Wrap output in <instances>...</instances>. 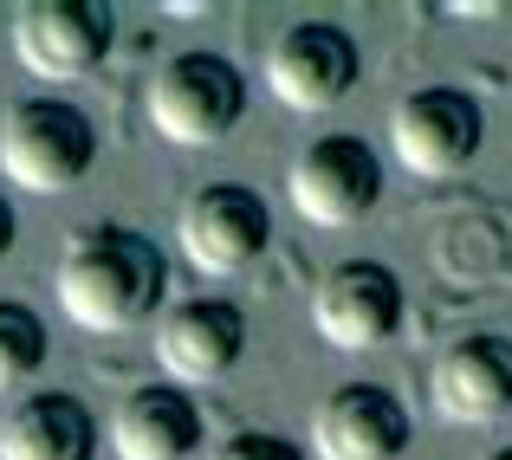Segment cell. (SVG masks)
<instances>
[{"label":"cell","instance_id":"obj_6","mask_svg":"<svg viewBox=\"0 0 512 460\" xmlns=\"http://www.w3.org/2000/svg\"><path fill=\"white\" fill-rule=\"evenodd\" d=\"M117 46V20L104 0H26L13 13V59L46 85L91 78Z\"/></svg>","mask_w":512,"mask_h":460},{"label":"cell","instance_id":"obj_12","mask_svg":"<svg viewBox=\"0 0 512 460\" xmlns=\"http://www.w3.org/2000/svg\"><path fill=\"white\" fill-rule=\"evenodd\" d=\"M409 409L383 383H344L312 415V454L318 460H402L409 454Z\"/></svg>","mask_w":512,"mask_h":460},{"label":"cell","instance_id":"obj_8","mask_svg":"<svg viewBox=\"0 0 512 460\" xmlns=\"http://www.w3.org/2000/svg\"><path fill=\"white\" fill-rule=\"evenodd\" d=\"M357 39L344 33V26L331 20H299L286 26V33L273 39V52H266V91H273L286 111H331V104L350 98V85H357Z\"/></svg>","mask_w":512,"mask_h":460},{"label":"cell","instance_id":"obj_3","mask_svg":"<svg viewBox=\"0 0 512 460\" xmlns=\"http://www.w3.org/2000/svg\"><path fill=\"white\" fill-rule=\"evenodd\" d=\"M98 162V130L65 98H20L0 117V175L26 195H65Z\"/></svg>","mask_w":512,"mask_h":460},{"label":"cell","instance_id":"obj_14","mask_svg":"<svg viewBox=\"0 0 512 460\" xmlns=\"http://www.w3.org/2000/svg\"><path fill=\"white\" fill-rule=\"evenodd\" d=\"M0 460H98V415L65 389L20 396L0 415Z\"/></svg>","mask_w":512,"mask_h":460},{"label":"cell","instance_id":"obj_11","mask_svg":"<svg viewBox=\"0 0 512 460\" xmlns=\"http://www.w3.org/2000/svg\"><path fill=\"white\" fill-rule=\"evenodd\" d=\"M435 415L454 428H493L512 415V337H493V331H474L461 344L441 350L435 376Z\"/></svg>","mask_w":512,"mask_h":460},{"label":"cell","instance_id":"obj_5","mask_svg":"<svg viewBox=\"0 0 512 460\" xmlns=\"http://www.w3.org/2000/svg\"><path fill=\"white\" fill-rule=\"evenodd\" d=\"M480 143H487V111L454 85H422L389 111V156L422 182L461 175L480 156Z\"/></svg>","mask_w":512,"mask_h":460},{"label":"cell","instance_id":"obj_1","mask_svg":"<svg viewBox=\"0 0 512 460\" xmlns=\"http://www.w3.org/2000/svg\"><path fill=\"white\" fill-rule=\"evenodd\" d=\"M59 311L91 337H124L137 324L156 318L169 292V260L150 234L137 227H78L59 253V273H52Z\"/></svg>","mask_w":512,"mask_h":460},{"label":"cell","instance_id":"obj_16","mask_svg":"<svg viewBox=\"0 0 512 460\" xmlns=\"http://www.w3.org/2000/svg\"><path fill=\"white\" fill-rule=\"evenodd\" d=\"M208 460H305V448L286 435H266V428H240V435L214 441Z\"/></svg>","mask_w":512,"mask_h":460},{"label":"cell","instance_id":"obj_17","mask_svg":"<svg viewBox=\"0 0 512 460\" xmlns=\"http://www.w3.org/2000/svg\"><path fill=\"white\" fill-rule=\"evenodd\" d=\"M13 234H20V214H13V201L0 195V260L13 253Z\"/></svg>","mask_w":512,"mask_h":460},{"label":"cell","instance_id":"obj_2","mask_svg":"<svg viewBox=\"0 0 512 460\" xmlns=\"http://www.w3.org/2000/svg\"><path fill=\"white\" fill-rule=\"evenodd\" d=\"M150 124L175 150H214L247 117V78L221 52H175L150 78Z\"/></svg>","mask_w":512,"mask_h":460},{"label":"cell","instance_id":"obj_15","mask_svg":"<svg viewBox=\"0 0 512 460\" xmlns=\"http://www.w3.org/2000/svg\"><path fill=\"white\" fill-rule=\"evenodd\" d=\"M39 363H46V324H39V311L20 299H0V396L20 389L26 376H39Z\"/></svg>","mask_w":512,"mask_h":460},{"label":"cell","instance_id":"obj_18","mask_svg":"<svg viewBox=\"0 0 512 460\" xmlns=\"http://www.w3.org/2000/svg\"><path fill=\"white\" fill-rule=\"evenodd\" d=\"M487 460H512V448H493V454H487Z\"/></svg>","mask_w":512,"mask_h":460},{"label":"cell","instance_id":"obj_13","mask_svg":"<svg viewBox=\"0 0 512 460\" xmlns=\"http://www.w3.org/2000/svg\"><path fill=\"white\" fill-rule=\"evenodd\" d=\"M201 448V409L175 383H143L111 409V454L117 460H188Z\"/></svg>","mask_w":512,"mask_h":460},{"label":"cell","instance_id":"obj_9","mask_svg":"<svg viewBox=\"0 0 512 460\" xmlns=\"http://www.w3.org/2000/svg\"><path fill=\"white\" fill-rule=\"evenodd\" d=\"M312 324L331 350H383L402 331V279L383 260H344L318 279Z\"/></svg>","mask_w":512,"mask_h":460},{"label":"cell","instance_id":"obj_4","mask_svg":"<svg viewBox=\"0 0 512 460\" xmlns=\"http://www.w3.org/2000/svg\"><path fill=\"white\" fill-rule=\"evenodd\" d=\"M175 247H182V260L195 273L234 279L273 247V208L247 182H208L175 214Z\"/></svg>","mask_w":512,"mask_h":460},{"label":"cell","instance_id":"obj_10","mask_svg":"<svg viewBox=\"0 0 512 460\" xmlns=\"http://www.w3.org/2000/svg\"><path fill=\"white\" fill-rule=\"evenodd\" d=\"M247 350V311L234 299H182L156 318V370L175 389L221 383Z\"/></svg>","mask_w":512,"mask_h":460},{"label":"cell","instance_id":"obj_7","mask_svg":"<svg viewBox=\"0 0 512 460\" xmlns=\"http://www.w3.org/2000/svg\"><path fill=\"white\" fill-rule=\"evenodd\" d=\"M286 195H292V214L312 227H357L383 201V156L363 137H344V130L318 137L292 156Z\"/></svg>","mask_w":512,"mask_h":460}]
</instances>
